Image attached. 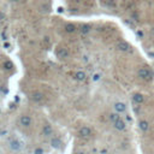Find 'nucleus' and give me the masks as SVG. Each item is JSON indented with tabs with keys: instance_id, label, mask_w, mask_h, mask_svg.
<instances>
[{
	"instance_id": "nucleus-8",
	"label": "nucleus",
	"mask_w": 154,
	"mask_h": 154,
	"mask_svg": "<svg viewBox=\"0 0 154 154\" xmlns=\"http://www.w3.org/2000/svg\"><path fill=\"white\" fill-rule=\"evenodd\" d=\"M113 109H115L116 112H118V113H124V112L126 111V105L122 101H118L113 105Z\"/></svg>"
},
{
	"instance_id": "nucleus-15",
	"label": "nucleus",
	"mask_w": 154,
	"mask_h": 154,
	"mask_svg": "<svg viewBox=\"0 0 154 154\" xmlns=\"http://www.w3.org/2000/svg\"><path fill=\"white\" fill-rule=\"evenodd\" d=\"M64 29H65V32L68 33V34H72V33H75L76 30H77V27H76L74 23H68V24L65 25Z\"/></svg>"
},
{
	"instance_id": "nucleus-22",
	"label": "nucleus",
	"mask_w": 154,
	"mask_h": 154,
	"mask_svg": "<svg viewBox=\"0 0 154 154\" xmlns=\"http://www.w3.org/2000/svg\"><path fill=\"white\" fill-rule=\"evenodd\" d=\"M4 66H5V69H10V68H11V63H9V61H7V63H5L4 64Z\"/></svg>"
},
{
	"instance_id": "nucleus-6",
	"label": "nucleus",
	"mask_w": 154,
	"mask_h": 154,
	"mask_svg": "<svg viewBox=\"0 0 154 154\" xmlns=\"http://www.w3.org/2000/svg\"><path fill=\"white\" fill-rule=\"evenodd\" d=\"M53 132H54L53 126L51 125L49 123H46V124L42 126V135L45 137H51V136L53 135Z\"/></svg>"
},
{
	"instance_id": "nucleus-16",
	"label": "nucleus",
	"mask_w": 154,
	"mask_h": 154,
	"mask_svg": "<svg viewBox=\"0 0 154 154\" xmlns=\"http://www.w3.org/2000/svg\"><path fill=\"white\" fill-rule=\"evenodd\" d=\"M90 30H91V27L89 24H83V25H81V28H80V33L82 35H87L90 33Z\"/></svg>"
},
{
	"instance_id": "nucleus-1",
	"label": "nucleus",
	"mask_w": 154,
	"mask_h": 154,
	"mask_svg": "<svg viewBox=\"0 0 154 154\" xmlns=\"http://www.w3.org/2000/svg\"><path fill=\"white\" fill-rule=\"evenodd\" d=\"M9 148H10V151H12L14 153H19V152L23 151L24 143H23V141H20L19 138L13 137L9 141Z\"/></svg>"
},
{
	"instance_id": "nucleus-5",
	"label": "nucleus",
	"mask_w": 154,
	"mask_h": 154,
	"mask_svg": "<svg viewBox=\"0 0 154 154\" xmlns=\"http://www.w3.org/2000/svg\"><path fill=\"white\" fill-rule=\"evenodd\" d=\"M78 135H80L82 138H88V137L91 136V129H90L89 126H87V125L82 126L81 129L78 130Z\"/></svg>"
},
{
	"instance_id": "nucleus-19",
	"label": "nucleus",
	"mask_w": 154,
	"mask_h": 154,
	"mask_svg": "<svg viewBox=\"0 0 154 154\" xmlns=\"http://www.w3.org/2000/svg\"><path fill=\"white\" fill-rule=\"evenodd\" d=\"M105 5H107L109 7H116V3L113 1V0H109V1H106Z\"/></svg>"
},
{
	"instance_id": "nucleus-7",
	"label": "nucleus",
	"mask_w": 154,
	"mask_h": 154,
	"mask_svg": "<svg viewBox=\"0 0 154 154\" xmlns=\"http://www.w3.org/2000/svg\"><path fill=\"white\" fill-rule=\"evenodd\" d=\"M113 126H115V129L118 130V131H124L125 128H126V123L123 120L122 118H119V119L113 123Z\"/></svg>"
},
{
	"instance_id": "nucleus-9",
	"label": "nucleus",
	"mask_w": 154,
	"mask_h": 154,
	"mask_svg": "<svg viewBox=\"0 0 154 154\" xmlns=\"http://www.w3.org/2000/svg\"><path fill=\"white\" fill-rule=\"evenodd\" d=\"M30 99H32L34 102H41L45 99V96H43L42 93H40V91H34V93L30 94Z\"/></svg>"
},
{
	"instance_id": "nucleus-11",
	"label": "nucleus",
	"mask_w": 154,
	"mask_h": 154,
	"mask_svg": "<svg viewBox=\"0 0 154 154\" xmlns=\"http://www.w3.org/2000/svg\"><path fill=\"white\" fill-rule=\"evenodd\" d=\"M49 145L52 146V148H55V149H59V148L61 147V141H60V138L58 137H52L51 138V141H49Z\"/></svg>"
},
{
	"instance_id": "nucleus-21",
	"label": "nucleus",
	"mask_w": 154,
	"mask_h": 154,
	"mask_svg": "<svg viewBox=\"0 0 154 154\" xmlns=\"http://www.w3.org/2000/svg\"><path fill=\"white\" fill-rule=\"evenodd\" d=\"M42 153H43L42 148H36V149H35V154H42Z\"/></svg>"
},
{
	"instance_id": "nucleus-4",
	"label": "nucleus",
	"mask_w": 154,
	"mask_h": 154,
	"mask_svg": "<svg viewBox=\"0 0 154 154\" xmlns=\"http://www.w3.org/2000/svg\"><path fill=\"white\" fill-rule=\"evenodd\" d=\"M55 54H57V57L60 58V59H66V58H69L70 52H69V49H68V48H65V47H59L57 51H55Z\"/></svg>"
},
{
	"instance_id": "nucleus-24",
	"label": "nucleus",
	"mask_w": 154,
	"mask_h": 154,
	"mask_svg": "<svg viewBox=\"0 0 154 154\" xmlns=\"http://www.w3.org/2000/svg\"><path fill=\"white\" fill-rule=\"evenodd\" d=\"M11 1H17V0H11Z\"/></svg>"
},
{
	"instance_id": "nucleus-3",
	"label": "nucleus",
	"mask_w": 154,
	"mask_h": 154,
	"mask_svg": "<svg viewBox=\"0 0 154 154\" xmlns=\"http://www.w3.org/2000/svg\"><path fill=\"white\" fill-rule=\"evenodd\" d=\"M32 123H33L32 117L28 116V115H23L22 117L19 118V124L22 125L23 128H29L30 125H32Z\"/></svg>"
},
{
	"instance_id": "nucleus-13",
	"label": "nucleus",
	"mask_w": 154,
	"mask_h": 154,
	"mask_svg": "<svg viewBox=\"0 0 154 154\" xmlns=\"http://www.w3.org/2000/svg\"><path fill=\"white\" fill-rule=\"evenodd\" d=\"M138 128H140V130H142L143 132H146L149 130V123H148L147 120H140L138 122Z\"/></svg>"
},
{
	"instance_id": "nucleus-23",
	"label": "nucleus",
	"mask_w": 154,
	"mask_h": 154,
	"mask_svg": "<svg viewBox=\"0 0 154 154\" xmlns=\"http://www.w3.org/2000/svg\"><path fill=\"white\" fill-rule=\"evenodd\" d=\"M3 19H5V13L3 11H0V20H3Z\"/></svg>"
},
{
	"instance_id": "nucleus-14",
	"label": "nucleus",
	"mask_w": 154,
	"mask_h": 154,
	"mask_svg": "<svg viewBox=\"0 0 154 154\" xmlns=\"http://www.w3.org/2000/svg\"><path fill=\"white\" fill-rule=\"evenodd\" d=\"M75 78H76V81H78V82H83L87 78V75H86L84 71H77V72L75 74Z\"/></svg>"
},
{
	"instance_id": "nucleus-2",
	"label": "nucleus",
	"mask_w": 154,
	"mask_h": 154,
	"mask_svg": "<svg viewBox=\"0 0 154 154\" xmlns=\"http://www.w3.org/2000/svg\"><path fill=\"white\" fill-rule=\"evenodd\" d=\"M137 76L140 77L142 81H151L153 78V72H152V70L148 68H141L138 70Z\"/></svg>"
},
{
	"instance_id": "nucleus-25",
	"label": "nucleus",
	"mask_w": 154,
	"mask_h": 154,
	"mask_svg": "<svg viewBox=\"0 0 154 154\" xmlns=\"http://www.w3.org/2000/svg\"><path fill=\"white\" fill-rule=\"evenodd\" d=\"M153 32H154V27H153Z\"/></svg>"
},
{
	"instance_id": "nucleus-18",
	"label": "nucleus",
	"mask_w": 154,
	"mask_h": 154,
	"mask_svg": "<svg viewBox=\"0 0 154 154\" xmlns=\"http://www.w3.org/2000/svg\"><path fill=\"white\" fill-rule=\"evenodd\" d=\"M119 113H118V112H113V113H110V116H109V119L112 122V123H115L116 120H118L119 119Z\"/></svg>"
},
{
	"instance_id": "nucleus-10",
	"label": "nucleus",
	"mask_w": 154,
	"mask_h": 154,
	"mask_svg": "<svg viewBox=\"0 0 154 154\" xmlns=\"http://www.w3.org/2000/svg\"><path fill=\"white\" fill-rule=\"evenodd\" d=\"M117 49L120 51V52H128V51L130 49V46L128 42H125V41H119V42L117 43Z\"/></svg>"
},
{
	"instance_id": "nucleus-12",
	"label": "nucleus",
	"mask_w": 154,
	"mask_h": 154,
	"mask_svg": "<svg viewBox=\"0 0 154 154\" xmlns=\"http://www.w3.org/2000/svg\"><path fill=\"white\" fill-rule=\"evenodd\" d=\"M132 101H134L135 104H137V105L143 104V101H145V96H143L142 94H140V93H135L134 95H132Z\"/></svg>"
},
{
	"instance_id": "nucleus-17",
	"label": "nucleus",
	"mask_w": 154,
	"mask_h": 154,
	"mask_svg": "<svg viewBox=\"0 0 154 154\" xmlns=\"http://www.w3.org/2000/svg\"><path fill=\"white\" fill-rule=\"evenodd\" d=\"M49 11V5L48 4H41L39 6V12L41 13H47Z\"/></svg>"
},
{
	"instance_id": "nucleus-20",
	"label": "nucleus",
	"mask_w": 154,
	"mask_h": 154,
	"mask_svg": "<svg viewBox=\"0 0 154 154\" xmlns=\"http://www.w3.org/2000/svg\"><path fill=\"white\" fill-rule=\"evenodd\" d=\"M99 80H100V75H99V74H95V75L93 76V81L96 82V81H99Z\"/></svg>"
}]
</instances>
